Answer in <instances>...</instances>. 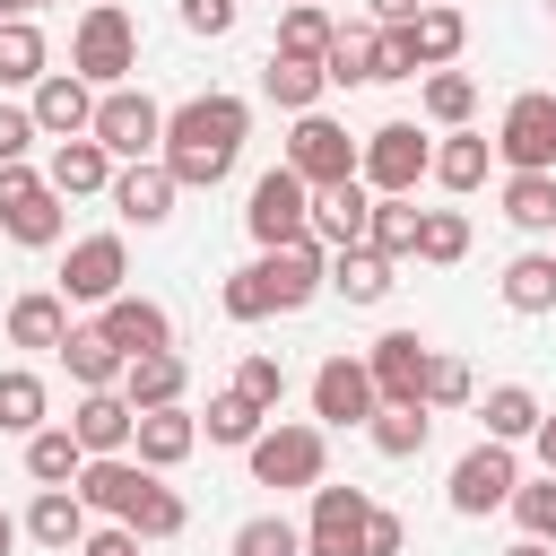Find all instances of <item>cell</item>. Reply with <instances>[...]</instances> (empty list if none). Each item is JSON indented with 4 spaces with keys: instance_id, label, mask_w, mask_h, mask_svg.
Masks as SVG:
<instances>
[{
    "instance_id": "cell-41",
    "label": "cell",
    "mask_w": 556,
    "mask_h": 556,
    "mask_svg": "<svg viewBox=\"0 0 556 556\" xmlns=\"http://www.w3.org/2000/svg\"><path fill=\"white\" fill-rule=\"evenodd\" d=\"M374 35H382V26H339V43H330L321 78H330V87H374V78H382V52H374Z\"/></svg>"
},
{
    "instance_id": "cell-17",
    "label": "cell",
    "mask_w": 556,
    "mask_h": 556,
    "mask_svg": "<svg viewBox=\"0 0 556 556\" xmlns=\"http://www.w3.org/2000/svg\"><path fill=\"white\" fill-rule=\"evenodd\" d=\"M365 235H374V191H365V182L313 191V243H321V252H356Z\"/></svg>"
},
{
    "instance_id": "cell-1",
    "label": "cell",
    "mask_w": 556,
    "mask_h": 556,
    "mask_svg": "<svg viewBox=\"0 0 556 556\" xmlns=\"http://www.w3.org/2000/svg\"><path fill=\"white\" fill-rule=\"evenodd\" d=\"M243 130H252V104L226 96V87H208V96H191V104L165 113V148L156 156H165V174L182 191H217L235 174V156H243Z\"/></svg>"
},
{
    "instance_id": "cell-18",
    "label": "cell",
    "mask_w": 556,
    "mask_h": 556,
    "mask_svg": "<svg viewBox=\"0 0 556 556\" xmlns=\"http://www.w3.org/2000/svg\"><path fill=\"white\" fill-rule=\"evenodd\" d=\"M261 278H269V304H278V313H304V304L330 287V252H321V243H287V252H261Z\"/></svg>"
},
{
    "instance_id": "cell-3",
    "label": "cell",
    "mask_w": 556,
    "mask_h": 556,
    "mask_svg": "<svg viewBox=\"0 0 556 556\" xmlns=\"http://www.w3.org/2000/svg\"><path fill=\"white\" fill-rule=\"evenodd\" d=\"M426 174H434V139H426L417 122H382V130H365L356 182H365L374 200H408V191H417Z\"/></svg>"
},
{
    "instance_id": "cell-2",
    "label": "cell",
    "mask_w": 556,
    "mask_h": 556,
    "mask_svg": "<svg viewBox=\"0 0 556 556\" xmlns=\"http://www.w3.org/2000/svg\"><path fill=\"white\" fill-rule=\"evenodd\" d=\"M70 70L104 96V87H130V70H139V26H130V9L122 0H87V17H78V35H70Z\"/></svg>"
},
{
    "instance_id": "cell-61",
    "label": "cell",
    "mask_w": 556,
    "mask_h": 556,
    "mask_svg": "<svg viewBox=\"0 0 556 556\" xmlns=\"http://www.w3.org/2000/svg\"><path fill=\"white\" fill-rule=\"evenodd\" d=\"M35 9H52V0H26V17H35Z\"/></svg>"
},
{
    "instance_id": "cell-60",
    "label": "cell",
    "mask_w": 556,
    "mask_h": 556,
    "mask_svg": "<svg viewBox=\"0 0 556 556\" xmlns=\"http://www.w3.org/2000/svg\"><path fill=\"white\" fill-rule=\"evenodd\" d=\"M0 17H26V0H0Z\"/></svg>"
},
{
    "instance_id": "cell-57",
    "label": "cell",
    "mask_w": 556,
    "mask_h": 556,
    "mask_svg": "<svg viewBox=\"0 0 556 556\" xmlns=\"http://www.w3.org/2000/svg\"><path fill=\"white\" fill-rule=\"evenodd\" d=\"M417 9H426V0H374V17H382V26H408Z\"/></svg>"
},
{
    "instance_id": "cell-29",
    "label": "cell",
    "mask_w": 556,
    "mask_h": 556,
    "mask_svg": "<svg viewBox=\"0 0 556 556\" xmlns=\"http://www.w3.org/2000/svg\"><path fill=\"white\" fill-rule=\"evenodd\" d=\"M52 78V43L35 17H0V87H43Z\"/></svg>"
},
{
    "instance_id": "cell-56",
    "label": "cell",
    "mask_w": 556,
    "mask_h": 556,
    "mask_svg": "<svg viewBox=\"0 0 556 556\" xmlns=\"http://www.w3.org/2000/svg\"><path fill=\"white\" fill-rule=\"evenodd\" d=\"M530 452H539V469H547V478H556V408H547V417H539V434H530Z\"/></svg>"
},
{
    "instance_id": "cell-33",
    "label": "cell",
    "mask_w": 556,
    "mask_h": 556,
    "mask_svg": "<svg viewBox=\"0 0 556 556\" xmlns=\"http://www.w3.org/2000/svg\"><path fill=\"white\" fill-rule=\"evenodd\" d=\"M321 87H330V78H321L313 61H287V52L261 61V96H269L278 113H321Z\"/></svg>"
},
{
    "instance_id": "cell-20",
    "label": "cell",
    "mask_w": 556,
    "mask_h": 556,
    "mask_svg": "<svg viewBox=\"0 0 556 556\" xmlns=\"http://www.w3.org/2000/svg\"><path fill=\"white\" fill-rule=\"evenodd\" d=\"M35 130H43V139H87V130H96V87H87L78 70H52V78L35 87Z\"/></svg>"
},
{
    "instance_id": "cell-4",
    "label": "cell",
    "mask_w": 556,
    "mask_h": 556,
    "mask_svg": "<svg viewBox=\"0 0 556 556\" xmlns=\"http://www.w3.org/2000/svg\"><path fill=\"white\" fill-rule=\"evenodd\" d=\"M87 139H104V156L113 165H148L156 148H165V104L148 96V87H104L96 96V130Z\"/></svg>"
},
{
    "instance_id": "cell-46",
    "label": "cell",
    "mask_w": 556,
    "mask_h": 556,
    "mask_svg": "<svg viewBox=\"0 0 556 556\" xmlns=\"http://www.w3.org/2000/svg\"><path fill=\"white\" fill-rule=\"evenodd\" d=\"M513 521H521V539H539V547H556V478H547V469L513 486Z\"/></svg>"
},
{
    "instance_id": "cell-31",
    "label": "cell",
    "mask_w": 556,
    "mask_h": 556,
    "mask_svg": "<svg viewBox=\"0 0 556 556\" xmlns=\"http://www.w3.org/2000/svg\"><path fill=\"white\" fill-rule=\"evenodd\" d=\"M400 261H382L374 243H356V252H330V295H348V304H382L400 278H391Z\"/></svg>"
},
{
    "instance_id": "cell-22",
    "label": "cell",
    "mask_w": 556,
    "mask_h": 556,
    "mask_svg": "<svg viewBox=\"0 0 556 556\" xmlns=\"http://www.w3.org/2000/svg\"><path fill=\"white\" fill-rule=\"evenodd\" d=\"M148 478H156V469H139L130 452L87 460V469H78V504H87V513H104V521H130V504L148 495Z\"/></svg>"
},
{
    "instance_id": "cell-16",
    "label": "cell",
    "mask_w": 556,
    "mask_h": 556,
    "mask_svg": "<svg viewBox=\"0 0 556 556\" xmlns=\"http://www.w3.org/2000/svg\"><path fill=\"white\" fill-rule=\"evenodd\" d=\"M104 200H113V217H130V226H165L174 200H182V182L165 174V156H148V165H122Z\"/></svg>"
},
{
    "instance_id": "cell-43",
    "label": "cell",
    "mask_w": 556,
    "mask_h": 556,
    "mask_svg": "<svg viewBox=\"0 0 556 556\" xmlns=\"http://www.w3.org/2000/svg\"><path fill=\"white\" fill-rule=\"evenodd\" d=\"M504 217L521 235H556V174H504Z\"/></svg>"
},
{
    "instance_id": "cell-21",
    "label": "cell",
    "mask_w": 556,
    "mask_h": 556,
    "mask_svg": "<svg viewBox=\"0 0 556 556\" xmlns=\"http://www.w3.org/2000/svg\"><path fill=\"white\" fill-rule=\"evenodd\" d=\"M191 452H200V417H191V408H148V417H139V434H130V460H139V469H156V478H165V469H182Z\"/></svg>"
},
{
    "instance_id": "cell-51",
    "label": "cell",
    "mask_w": 556,
    "mask_h": 556,
    "mask_svg": "<svg viewBox=\"0 0 556 556\" xmlns=\"http://www.w3.org/2000/svg\"><path fill=\"white\" fill-rule=\"evenodd\" d=\"M374 52H382V78H374V87L417 78V35H408V26H382V35H374Z\"/></svg>"
},
{
    "instance_id": "cell-59",
    "label": "cell",
    "mask_w": 556,
    "mask_h": 556,
    "mask_svg": "<svg viewBox=\"0 0 556 556\" xmlns=\"http://www.w3.org/2000/svg\"><path fill=\"white\" fill-rule=\"evenodd\" d=\"M504 556H556V547H539V539H513V547H504Z\"/></svg>"
},
{
    "instance_id": "cell-8",
    "label": "cell",
    "mask_w": 556,
    "mask_h": 556,
    "mask_svg": "<svg viewBox=\"0 0 556 556\" xmlns=\"http://www.w3.org/2000/svg\"><path fill=\"white\" fill-rule=\"evenodd\" d=\"M513 486H521V460H513V443H469L460 460H452V513L460 521H486V513H504L513 504Z\"/></svg>"
},
{
    "instance_id": "cell-44",
    "label": "cell",
    "mask_w": 556,
    "mask_h": 556,
    "mask_svg": "<svg viewBox=\"0 0 556 556\" xmlns=\"http://www.w3.org/2000/svg\"><path fill=\"white\" fill-rule=\"evenodd\" d=\"M226 556H304V530H295L287 513H252V521L226 539Z\"/></svg>"
},
{
    "instance_id": "cell-36",
    "label": "cell",
    "mask_w": 556,
    "mask_h": 556,
    "mask_svg": "<svg viewBox=\"0 0 556 556\" xmlns=\"http://www.w3.org/2000/svg\"><path fill=\"white\" fill-rule=\"evenodd\" d=\"M417 104H426L434 130H469V113H478V78H469V70H426Z\"/></svg>"
},
{
    "instance_id": "cell-40",
    "label": "cell",
    "mask_w": 556,
    "mask_h": 556,
    "mask_svg": "<svg viewBox=\"0 0 556 556\" xmlns=\"http://www.w3.org/2000/svg\"><path fill=\"white\" fill-rule=\"evenodd\" d=\"M504 304L513 313H556V252H513L504 261Z\"/></svg>"
},
{
    "instance_id": "cell-35",
    "label": "cell",
    "mask_w": 556,
    "mask_h": 556,
    "mask_svg": "<svg viewBox=\"0 0 556 556\" xmlns=\"http://www.w3.org/2000/svg\"><path fill=\"white\" fill-rule=\"evenodd\" d=\"M78 469H87V443H78L70 426L26 434V478H35V486H78Z\"/></svg>"
},
{
    "instance_id": "cell-23",
    "label": "cell",
    "mask_w": 556,
    "mask_h": 556,
    "mask_svg": "<svg viewBox=\"0 0 556 556\" xmlns=\"http://www.w3.org/2000/svg\"><path fill=\"white\" fill-rule=\"evenodd\" d=\"M26 539H35L43 556H78V547H87V504H78V486H35Z\"/></svg>"
},
{
    "instance_id": "cell-9",
    "label": "cell",
    "mask_w": 556,
    "mask_h": 556,
    "mask_svg": "<svg viewBox=\"0 0 556 556\" xmlns=\"http://www.w3.org/2000/svg\"><path fill=\"white\" fill-rule=\"evenodd\" d=\"M495 156H504L513 174H556V87H530V96L504 104Z\"/></svg>"
},
{
    "instance_id": "cell-14",
    "label": "cell",
    "mask_w": 556,
    "mask_h": 556,
    "mask_svg": "<svg viewBox=\"0 0 556 556\" xmlns=\"http://www.w3.org/2000/svg\"><path fill=\"white\" fill-rule=\"evenodd\" d=\"M365 365H374V391H382V400L426 408V365H434V348H426L417 330H382V339L365 348Z\"/></svg>"
},
{
    "instance_id": "cell-24",
    "label": "cell",
    "mask_w": 556,
    "mask_h": 556,
    "mask_svg": "<svg viewBox=\"0 0 556 556\" xmlns=\"http://www.w3.org/2000/svg\"><path fill=\"white\" fill-rule=\"evenodd\" d=\"M182 391H191V365H182V348H156V356H130L122 365V400L148 417V408H182Z\"/></svg>"
},
{
    "instance_id": "cell-25",
    "label": "cell",
    "mask_w": 556,
    "mask_h": 556,
    "mask_svg": "<svg viewBox=\"0 0 556 556\" xmlns=\"http://www.w3.org/2000/svg\"><path fill=\"white\" fill-rule=\"evenodd\" d=\"M113 156H104V139H52V165H43V182L61 191V200H87V191H113Z\"/></svg>"
},
{
    "instance_id": "cell-5",
    "label": "cell",
    "mask_w": 556,
    "mask_h": 556,
    "mask_svg": "<svg viewBox=\"0 0 556 556\" xmlns=\"http://www.w3.org/2000/svg\"><path fill=\"white\" fill-rule=\"evenodd\" d=\"M243 226H252V243H261V252L313 243V182H304V174H287V165H269V174L252 182V200H243Z\"/></svg>"
},
{
    "instance_id": "cell-28",
    "label": "cell",
    "mask_w": 556,
    "mask_h": 556,
    "mask_svg": "<svg viewBox=\"0 0 556 556\" xmlns=\"http://www.w3.org/2000/svg\"><path fill=\"white\" fill-rule=\"evenodd\" d=\"M330 43H339V17L321 9V0H287V17H278V43L269 52H287V61H330Z\"/></svg>"
},
{
    "instance_id": "cell-53",
    "label": "cell",
    "mask_w": 556,
    "mask_h": 556,
    "mask_svg": "<svg viewBox=\"0 0 556 556\" xmlns=\"http://www.w3.org/2000/svg\"><path fill=\"white\" fill-rule=\"evenodd\" d=\"M408 547V521L391 513V504H374V521H365V556H400Z\"/></svg>"
},
{
    "instance_id": "cell-30",
    "label": "cell",
    "mask_w": 556,
    "mask_h": 556,
    "mask_svg": "<svg viewBox=\"0 0 556 556\" xmlns=\"http://www.w3.org/2000/svg\"><path fill=\"white\" fill-rule=\"evenodd\" d=\"M408 35H417V70H452L460 43H469V17H460L452 0H426V9L408 17Z\"/></svg>"
},
{
    "instance_id": "cell-42",
    "label": "cell",
    "mask_w": 556,
    "mask_h": 556,
    "mask_svg": "<svg viewBox=\"0 0 556 556\" xmlns=\"http://www.w3.org/2000/svg\"><path fill=\"white\" fill-rule=\"evenodd\" d=\"M417 235H426L417 191H408V200H374V235H365V243H374L382 261H417Z\"/></svg>"
},
{
    "instance_id": "cell-27",
    "label": "cell",
    "mask_w": 556,
    "mask_h": 556,
    "mask_svg": "<svg viewBox=\"0 0 556 556\" xmlns=\"http://www.w3.org/2000/svg\"><path fill=\"white\" fill-rule=\"evenodd\" d=\"M61 365H70L78 391H122V365H130V356L104 339V321H78V330L61 339Z\"/></svg>"
},
{
    "instance_id": "cell-47",
    "label": "cell",
    "mask_w": 556,
    "mask_h": 556,
    "mask_svg": "<svg viewBox=\"0 0 556 556\" xmlns=\"http://www.w3.org/2000/svg\"><path fill=\"white\" fill-rule=\"evenodd\" d=\"M417 261H434V269H452V261H469V217H460V208H426V235H417Z\"/></svg>"
},
{
    "instance_id": "cell-37",
    "label": "cell",
    "mask_w": 556,
    "mask_h": 556,
    "mask_svg": "<svg viewBox=\"0 0 556 556\" xmlns=\"http://www.w3.org/2000/svg\"><path fill=\"white\" fill-rule=\"evenodd\" d=\"M486 165H495V139H478V130H443V148H434V182H443V191H478Z\"/></svg>"
},
{
    "instance_id": "cell-10",
    "label": "cell",
    "mask_w": 556,
    "mask_h": 556,
    "mask_svg": "<svg viewBox=\"0 0 556 556\" xmlns=\"http://www.w3.org/2000/svg\"><path fill=\"white\" fill-rule=\"evenodd\" d=\"M321 469H330V443H321V426H261V443H252V486H321Z\"/></svg>"
},
{
    "instance_id": "cell-26",
    "label": "cell",
    "mask_w": 556,
    "mask_h": 556,
    "mask_svg": "<svg viewBox=\"0 0 556 556\" xmlns=\"http://www.w3.org/2000/svg\"><path fill=\"white\" fill-rule=\"evenodd\" d=\"M78 321H70V304H61V287H26L17 304H9V339L17 348H43V356H61V339H70Z\"/></svg>"
},
{
    "instance_id": "cell-48",
    "label": "cell",
    "mask_w": 556,
    "mask_h": 556,
    "mask_svg": "<svg viewBox=\"0 0 556 556\" xmlns=\"http://www.w3.org/2000/svg\"><path fill=\"white\" fill-rule=\"evenodd\" d=\"M217 304H226V321H269L278 304H269V278H261V261H243V269H226V287H217Z\"/></svg>"
},
{
    "instance_id": "cell-45",
    "label": "cell",
    "mask_w": 556,
    "mask_h": 556,
    "mask_svg": "<svg viewBox=\"0 0 556 556\" xmlns=\"http://www.w3.org/2000/svg\"><path fill=\"white\" fill-rule=\"evenodd\" d=\"M182 521H191V504H182L165 478H148V495L130 504V530H139V539H182Z\"/></svg>"
},
{
    "instance_id": "cell-54",
    "label": "cell",
    "mask_w": 556,
    "mask_h": 556,
    "mask_svg": "<svg viewBox=\"0 0 556 556\" xmlns=\"http://www.w3.org/2000/svg\"><path fill=\"white\" fill-rule=\"evenodd\" d=\"M139 547H148V539H139L130 521H104V530H87V547H78V556H139Z\"/></svg>"
},
{
    "instance_id": "cell-12",
    "label": "cell",
    "mask_w": 556,
    "mask_h": 556,
    "mask_svg": "<svg viewBox=\"0 0 556 556\" xmlns=\"http://www.w3.org/2000/svg\"><path fill=\"white\" fill-rule=\"evenodd\" d=\"M122 278H130V252H122V235H78L70 252H61V304H113L122 295Z\"/></svg>"
},
{
    "instance_id": "cell-7",
    "label": "cell",
    "mask_w": 556,
    "mask_h": 556,
    "mask_svg": "<svg viewBox=\"0 0 556 556\" xmlns=\"http://www.w3.org/2000/svg\"><path fill=\"white\" fill-rule=\"evenodd\" d=\"M61 191L35 174V165H0V235L9 243H26V252H52L61 243Z\"/></svg>"
},
{
    "instance_id": "cell-39",
    "label": "cell",
    "mask_w": 556,
    "mask_h": 556,
    "mask_svg": "<svg viewBox=\"0 0 556 556\" xmlns=\"http://www.w3.org/2000/svg\"><path fill=\"white\" fill-rule=\"evenodd\" d=\"M365 434H374V452H382V460H417V452H426V434H434V408H400V400H382Z\"/></svg>"
},
{
    "instance_id": "cell-32",
    "label": "cell",
    "mask_w": 556,
    "mask_h": 556,
    "mask_svg": "<svg viewBox=\"0 0 556 556\" xmlns=\"http://www.w3.org/2000/svg\"><path fill=\"white\" fill-rule=\"evenodd\" d=\"M43 426H52V391H43V374L0 365V434H43Z\"/></svg>"
},
{
    "instance_id": "cell-6",
    "label": "cell",
    "mask_w": 556,
    "mask_h": 556,
    "mask_svg": "<svg viewBox=\"0 0 556 556\" xmlns=\"http://www.w3.org/2000/svg\"><path fill=\"white\" fill-rule=\"evenodd\" d=\"M356 156H365V139H348V122H330V113H295L278 165L304 174L313 191H330V182H356Z\"/></svg>"
},
{
    "instance_id": "cell-11",
    "label": "cell",
    "mask_w": 556,
    "mask_h": 556,
    "mask_svg": "<svg viewBox=\"0 0 556 556\" xmlns=\"http://www.w3.org/2000/svg\"><path fill=\"white\" fill-rule=\"evenodd\" d=\"M365 521H374V495L365 486H313V513H304V556H365Z\"/></svg>"
},
{
    "instance_id": "cell-58",
    "label": "cell",
    "mask_w": 556,
    "mask_h": 556,
    "mask_svg": "<svg viewBox=\"0 0 556 556\" xmlns=\"http://www.w3.org/2000/svg\"><path fill=\"white\" fill-rule=\"evenodd\" d=\"M17 539H26V521H17V513H0V556H9Z\"/></svg>"
},
{
    "instance_id": "cell-50",
    "label": "cell",
    "mask_w": 556,
    "mask_h": 556,
    "mask_svg": "<svg viewBox=\"0 0 556 556\" xmlns=\"http://www.w3.org/2000/svg\"><path fill=\"white\" fill-rule=\"evenodd\" d=\"M235 391L261 400V408H278V400H287V365H278V356H243V365H235Z\"/></svg>"
},
{
    "instance_id": "cell-55",
    "label": "cell",
    "mask_w": 556,
    "mask_h": 556,
    "mask_svg": "<svg viewBox=\"0 0 556 556\" xmlns=\"http://www.w3.org/2000/svg\"><path fill=\"white\" fill-rule=\"evenodd\" d=\"M182 26L191 35H226L235 26V0H182Z\"/></svg>"
},
{
    "instance_id": "cell-34",
    "label": "cell",
    "mask_w": 556,
    "mask_h": 556,
    "mask_svg": "<svg viewBox=\"0 0 556 556\" xmlns=\"http://www.w3.org/2000/svg\"><path fill=\"white\" fill-rule=\"evenodd\" d=\"M478 417H486V443H530L547 408H539V391H530V382H495Z\"/></svg>"
},
{
    "instance_id": "cell-13",
    "label": "cell",
    "mask_w": 556,
    "mask_h": 556,
    "mask_svg": "<svg viewBox=\"0 0 556 556\" xmlns=\"http://www.w3.org/2000/svg\"><path fill=\"white\" fill-rule=\"evenodd\" d=\"M374 408H382L374 365H365V356H321V374H313V417H321V426H374Z\"/></svg>"
},
{
    "instance_id": "cell-19",
    "label": "cell",
    "mask_w": 556,
    "mask_h": 556,
    "mask_svg": "<svg viewBox=\"0 0 556 556\" xmlns=\"http://www.w3.org/2000/svg\"><path fill=\"white\" fill-rule=\"evenodd\" d=\"M96 321H104V339H113L122 356H156V348H174V313H165L156 295H130V287H122Z\"/></svg>"
},
{
    "instance_id": "cell-49",
    "label": "cell",
    "mask_w": 556,
    "mask_h": 556,
    "mask_svg": "<svg viewBox=\"0 0 556 556\" xmlns=\"http://www.w3.org/2000/svg\"><path fill=\"white\" fill-rule=\"evenodd\" d=\"M469 391H478V382H469V365L434 348V365H426V408H469Z\"/></svg>"
},
{
    "instance_id": "cell-52",
    "label": "cell",
    "mask_w": 556,
    "mask_h": 556,
    "mask_svg": "<svg viewBox=\"0 0 556 556\" xmlns=\"http://www.w3.org/2000/svg\"><path fill=\"white\" fill-rule=\"evenodd\" d=\"M35 139H43L35 130V104H0V165H26Z\"/></svg>"
},
{
    "instance_id": "cell-15",
    "label": "cell",
    "mask_w": 556,
    "mask_h": 556,
    "mask_svg": "<svg viewBox=\"0 0 556 556\" xmlns=\"http://www.w3.org/2000/svg\"><path fill=\"white\" fill-rule=\"evenodd\" d=\"M61 426L87 443V460H113V452H130V434H139V408H130L122 391H78V408H70Z\"/></svg>"
},
{
    "instance_id": "cell-38",
    "label": "cell",
    "mask_w": 556,
    "mask_h": 556,
    "mask_svg": "<svg viewBox=\"0 0 556 556\" xmlns=\"http://www.w3.org/2000/svg\"><path fill=\"white\" fill-rule=\"evenodd\" d=\"M200 426H208V443L252 452V443H261V426H269V408H261V400H243V391L226 382V391H208V417H200Z\"/></svg>"
}]
</instances>
